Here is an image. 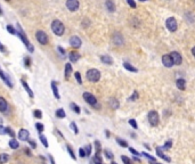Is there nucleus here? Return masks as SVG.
Here are the masks:
<instances>
[{
	"instance_id": "nucleus-12",
	"label": "nucleus",
	"mask_w": 195,
	"mask_h": 164,
	"mask_svg": "<svg viewBox=\"0 0 195 164\" xmlns=\"http://www.w3.org/2000/svg\"><path fill=\"white\" fill-rule=\"evenodd\" d=\"M113 42L116 45V46H122V43H123V38H122V35L120 34V33H114L113 34Z\"/></svg>"
},
{
	"instance_id": "nucleus-18",
	"label": "nucleus",
	"mask_w": 195,
	"mask_h": 164,
	"mask_svg": "<svg viewBox=\"0 0 195 164\" xmlns=\"http://www.w3.org/2000/svg\"><path fill=\"white\" fill-rule=\"evenodd\" d=\"M176 85H177L178 89L185 90V88H186V81H185L184 79H178V80L176 81Z\"/></svg>"
},
{
	"instance_id": "nucleus-59",
	"label": "nucleus",
	"mask_w": 195,
	"mask_h": 164,
	"mask_svg": "<svg viewBox=\"0 0 195 164\" xmlns=\"http://www.w3.org/2000/svg\"><path fill=\"white\" fill-rule=\"evenodd\" d=\"M152 164H161V163H156V162H153Z\"/></svg>"
},
{
	"instance_id": "nucleus-42",
	"label": "nucleus",
	"mask_w": 195,
	"mask_h": 164,
	"mask_svg": "<svg viewBox=\"0 0 195 164\" xmlns=\"http://www.w3.org/2000/svg\"><path fill=\"white\" fill-rule=\"evenodd\" d=\"M71 128L73 129L74 133H79V130H78V128H77V124H75L74 122H72V123H71Z\"/></svg>"
},
{
	"instance_id": "nucleus-51",
	"label": "nucleus",
	"mask_w": 195,
	"mask_h": 164,
	"mask_svg": "<svg viewBox=\"0 0 195 164\" xmlns=\"http://www.w3.org/2000/svg\"><path fill=\"white\" fill-rule=\"evenodd\" d=\"M29 144H30V146H31L32 148H35V147H37V144H35L33 140H29Z\"/></svg>"
},
{
	"instance_id": "nucleus-6",
	"label": "nucleus",
	"mask_w": 195,
	"mask_h": 164,
	"mask_svg": "<svg viewBox=\"0 0 195 164\" xmlns=\"http://www.w3.org/2000/svg\"><path fill=\"white\" fill-rule=\"evenodd\" d=\"M148 122H150V124L153 125V127H155V125L159 124V114H158V112L151 111V112L148 113Z\"/></svg>"
},
{
	"instance_id": "nucleus-1",
	"label": "nucleus",
	"mask_w": 195,
	"mask_h": 164,
	"mask_svg": "<svg viewBox=\"0 0 195 164\" xmlns=\"http://www.w3.org/2000/svg\"><path fill=\"white\" fill-rule=\"evenodd\" d=\"M17 35L21 38V40L23 41V43L27 47V49H29V51L30 53H33V50H34V48H33V46H32V43L29 41V39L26 38V34L24 33V31L22 30V27H21V25L19 24H17Z\"/></svg>"
},
{
	"instance_id": "nucleus-46",
	"label": "nucleus",
	"mask_w": 195,
	"mask_h": 164,
	"mask_svg": "<svg viewBox=\"0 0 195 164\" xmlns=\"http://www.w3.org/2000/svg\"><path fill=\"white\" fill-rule=\"evenodd\" d=\"M127 2H128V5H129L131 8H136V2H135L134 0H127Z\"/></svg>"
},
{
	"instance_id": "nucleus-44",
	"label": "nucleus",
	"mask_w": 195,
	"mask_h": 164,
	"mask_svg": "<svg viewBox=\"0 0 195 164\" xmlns=\"http://www.w3.org/2000/svg\"><path fill=\"white\" fill-rule=\"evenodd\" d=\"M67 151H69V153H70L71 157H72L73 160H75V155H74V153H73V151H72V148H71L70 146H67Z\"/></svg>"
},
{
	"instance_id": "nucleus-4",
	"label": "nucleus",
	"mask_w": 195,
	"mask_h": 164,
	"mask_svg": "<svg viewBox=\"0 0 195 164\" xmlns=\"http://www.w3.org/2000/svg\"><path fill=\"white\" fill-rule=\"evenodd\" d=\"M166 26H167V29H168L170 32H175V31H177L178 24H177L176 18H174V17H169V18L166 21Z\"/></svg>"
},
{
	"instance_id": "nucleus-26",
	"label": "nucleus",
	"mask_w": 195,
	"mask_h": 164,
	"mask_svg": "<svg viewBox=\"0 0 195 164\" xmlns=\"http://www.w3.org/2000/svg\"><path fill=\"white\" fill-rule=\"evenodd\" d=\"M0 77H1V79H2L3 81H6V83H7V84H8V85H9L10 88L13 87V84H11V82L9 81V79H8V78H7V77H6L5 74H3V72L1 71V69H0Z\"/></svg>"
},
{
	"instance_id": "nucleus-11",
	"label": "nucleus",
	"mask_w": 195,
	"mask_h": 164,
	"mask_svg": "<svg viewBox=\"0 0 195 164\" xmlns=\"http://www.w3.org/2000/svg\"><path fill=\"white\" fill-rule=\"evenodd\" d=\"M70 43H71V46L72 47H74V48H79V47H81V39L79 38V37H77V35H73V37H71V39H70Z\"/></svg>"
},
{
	"instance_id": "nucleus-53",
	"label": "nucleus",
	"mask_w": 195,
	"mask_h": 164,
	"mask_svg": "<svg viewBox=\"0 0 195 164\" xmlns=\"http://www.w3.org/2000/svg\"><path fill=\"white\" fill-rule=\"evenodd\" d=\"M0 51H1V53H5V51H6V48L2 46V43H1V42H0Z\"/></svg>"
},
{
	"instance_id": "nucleus-40",
	"label": "nucleus",
	"mask_w": 195,
	"mask_h": 164,
	"mask_svg": "<svg viewBox=\"0 0 195 164\" xmlns=\"http://www.w3.org/2000/svg\"><path fill=\"white\" fill-rule=\"evenodd\" d=\"M85 152H86V155H87V156H89V155H90V153H91V146H90V145H87V146H86Z\"/></svg>"
},
{
	"instance_id": "nucleus-17",
	"label": "nucleus",
	"mask_w": 195,
	"mask_h": 164,
	"mask_svg": "<svg viewBox=\"0 0 195 164\" xmlns=\"http://www.w3.org/2000/svg\"><path fill=\"white\" fill-rule=\"evenodd\" d=\"M7 107H8V105H7L6 99H5L3 97H0V112L5 113L6 109H7Z\"/></svg>"
},
{
	"instance_id": "nucleus-48",
	"label": "nucleus",
	"mask_w": 195,
	"mask_h": 164,
	"mask_svg": "<svg viewBox=\"0 0 195 164\" xmlns=\"http://www.w3.org/2000/svg\"><path fill=\"white\" fill-rule=\"evenodd\" d=\"M129 151H130V153H131V154H134L135 156H138V155H140V154H139L137 151H135L134 148H129Z\"/></svg>"
},
{
	"instance_id": "nucleus-13",
	"label": "nucleus",
	"mask_w": 195,
	"mask_h": 164,
	"mask_svg": "<svg viewBox=\"0 0 195 164\" xmlns=\"http://www.w3.org/2000/svg\"><path fill=\"white\" fill-rule=\"evenodd\" d=\"M29 131L27 130H25V129H21L19 130V132H18V138L21 139V140H26L27 138H29Z\"/></svg>"
},
{
	"instance_id": "nucleus-28",
	"label": "nucleus",
	"mask_w": 195,
	"mask_h": 164,
	"mask_svg": "<svg viewBox=\"0 0 195 164\" xmlns=\"http://www.w3.org/2000/svg\"><path fill=\"white\" fill-rule=\"evenodd\" d=\"M137 99H138V92L135 90L134 93H132V96H130L128 100H129V101H135V100H137Z\"/></svg>"
},
{
	"instance_id": "nucleus-60",
	"label": "nucleus",
	"mask_w": 195,
	"mask_h": 164,
	"mask_svg": "<svg viewBox=\"0 0 195 164\" xmlns=\"http://www.w3.org/2000/svg\"><path fill=\"white\" fill-rule=\"evenodd\" d=\"M111 164H118V163H115V162H112Z\"/></svg>"
},
{
	"instance_id": "nucleus-22",
	"label": "nucleus",
	"mask_w": 195,
	"mask_h": 164,
	"mask_svg": "<svg viewBox=\"0 0 195 164\" xmlns=\"http://www.w3.org/2000/svg\"><path fill=\"white\" fill-rule=\"evenodd\" d=\"M51 89H53V92H54V96L57 98V99H59V93H58V89H57V85H56V82L53 81L51 82Z\"/></svg>"
},
{
	"instance_id": "nucleus-52",
	"label": "nucleus",
	"mask_w": 195,
	"mask_h": 164,
	"mask_svg": "<svg viewBox=\"0 0 195 164\" xmlns=\"http://www.w3.org/2000/svg\"><path fill=\"white\" fill-rule=\"evenodd\" d=\"M57 49H58V51H59V53H61V54H62V55H63V56H64V55H65V50H64V49H63V48H62V47H58V48H57Z\"/></svg>"
},
{
	"instance_id": "nucleus-8",
	"label": "nucleus",
	"mask_w": 195,
	"mask_h": 164,
	"mask_svg": "<svg viewBox=\"0 0 195 164\" xmlns=\"http://www.w3.org/2000/svg\"><path fill=\"white\" fill-rule=\"evenodd\" d=\"M79 5H80V3H79V0H67V1H66V7H67V9L71 10V11L78 10Z\"/></svg>"
},
{
	"instance_id": "nucleus-58",
	"label": "nucleus",
	"mask_w": 195,
	"mask_h": 164,
	"mask_svg": "<svg viewBox=\"0 0 195 164\" xmlns=\"http://www.w3.org/2000/svg\"><path fill=\"white\" fill-rule=\"evenodd\" d=\"M139 1H142V2H145V1H147V0H139Z\"/></svg>"
},
{
	"instance_id": "nucleus-20",
	"label": "nucleus",
	"mask_w": 195,
	"mask_h": 164,
	"mask_svg": "<svg viewBox=\"0 0 195 164\" xmlns=\"http://www.w3.org/2000/svg\"><path fill=\"white\" fill-rule=\"evenodd\" d=\"M108 104H110V107L113 108V109H118L119 108V101L115 98H111L110 101H108Z\"/></svg>"
},
{
	"instance_id": "nucleus-24",
	"label": "nucleus",
	"mask_w": 195,
	"mask_h": 164,
	"mask_svg": "<svg viewBox=\"0 0 195 164\" xmlns=\"http://www.w3.org/2000/svg\"><path fill=\"white\" fill-rule=\"evenodd\" d=\"M123 66H124V69H127V70H128V71H130V72H137V71H138L136 67H134L132 65H130V64H129V63H127V62H126V63H123Z\"/></svg>"
},
{
	"instance_id": "nucleus-27",
	"label": "nucleus",
	"mask_w": 195,
	"mask_h": 164,
	"mask_svg": "<svg viewBox=\"0 0 195 164\" xmlns=\"http://www.w3.org/2000/svg\"><path fill=\"white\" fill-rule=\"evenodd\" d=\"M9 146H10V148L16 149V148H18V147H19V144H18L15 139H11V140L9 141Z\"/></svg>"
},
{
	"instance_id": "nucleus-54",
	"label": "nucleus",
	"mask_w": 195,
	"mask_h": 164,
	"mask_svg": "<svg viewBox=\"0 0 195 164\" xmlns=\"http://www.w3.org/2000/svg\"><path fill=\"white\" fill-rule=\"evenodd\" d=\"M95 145H96V148L99 151V149H100V144H99V141H95Z\"/></svg>"
},
{
	"instance_id": "nucleus-41",
	"label": "nucleus",
	"mask_w": 195,
	"mask_h": 164,
	"mask_svg": "<svg viewBox=\"0 0 195 164\" xmlns=\"http://www.w3.org/2000/svg\"><path fill=\"white\" fill-rule=\"evenodd\" d=\"M74 75H75V79H77L78 83H80V84H81V83H82V79H81L80 73H79V72H75V74H74Z\"/></svg>"
},
{
	"instance_id": "nucleus-16",
	"label": "nucleus",
	"mask_w": 195,
	"mask_h": 164,
	"mask_svg": "<svg viewBox=\"0 0 195 164\" xmlns=\"http://www.w3.org/2000/svg\"><path fill=\"white\" fill-rule=\"evenodd\" d=\"M69 58H70V61L71 62H78L79 61V58H80V55L77 53V51H71L70 53V55H69Z\"/></svg>"
},
{
	"instance_id": "nucleus-47",
	"label": "nucleus",
	"mask_w": 195,
	"mask_h": 164,
	"mask_svg": "<svg viewBox=\"0 0 195 164\" xmlns=\"http://www.w3.org/2000/svg\"><path fill=\"white\" fill-rule=\"evenodd\" d=\"M171 146H172V141H171V140H169V141H167V143L164 144V148H166V149L171 148Z\"/></svg>"
},
{
	"instance_id": "nucleus-35",
	"label": "nucleus",
	"mask_w": 195,
	"mask_h": 164,
	"mask_svg": "<svg viewBox=\"0 0 195 164\" xmlns=\"http://www.w3.org/2000/svg\"><path fill=\"white\" fill-rule=\"evenodd\" d=\"M24 64H25V67H30V65H31V58L29 56L24 58Z\"/></svg>"
},
{
	"instance_id": "nucleus-2",
	"label": "nucleus",
	"mask_w": 195,
	"mask_h": 164,
	"mask_svg": "<svg viewBox=\"0 0 195 164\" xmlns=\"http://www.w3.org/2000/svg\"><path fill=\"white\" fill-rule=\"evenodd\" d=\"M51 30L53 32L56 34V35H63L64 32H65V27H64V24L58 21V19H55L53 23H51Z\"/></svg>"
},
{
	"instance_id": "nucleus-38",
	"label": "nucleus",
	"mask_w": 195,
	"mask_h": 164,
	"mask_svg": "<svg viewBox=\"0 0 195 164\" xmlns=\"http://www.w3.org/2000/svg\"><path fill=\"white\" fill-rule=\"evenodd\" d=\"M34 116H35L37 119H41V117H42V113H41L39 109H35V111H34Z\"/></svg>"
},
{
	"instance_id": "nucleus-21",
	"label": "nucleus",
	"mask_w": 195,
	"mask_h": 164,
	"mask_svg": "<svg viewBox=\"0 0 195 164\" xmlns=\"http://www.w3.org/2000/svg\"><path fill=\"white\" fill-rule=\"evenodd\" d=\"M156 154H158V155H159L161 159H163L164 161H167V162H170V161H171V160H170V157L166 156V155L162 153V151H161V148H160V147H158V148H156Z\"/></svg>"
},
{
	"instance_id": "nucleus-57",
	"label": "nucleus",
	"mask_w": 195,
	"mask_h": 164,
	"mask_svg": "<svg viewBox=\"0 0 195 164\" xmlns=\"http://www.w3.org/2000/svg\"><path fill=\"white\" fill-rule=\"evenodd\" d=\"M0 15H2V10H1V8H0Z\"/></svg>"
},
{
	"instance_id": "nucleus-25",
	"label": "nucleus",
	"mask_w": 195,
	"mask_h": 164,
	"mask_svg": "<svg viewBox=\"0 0 195 164\" xmlns=\"http://www.w3.org/2000/svg\"><path fill=\"white\" fill-rule=\"evenodd\" d=\"M56 116L59 117V119H64V117L66 116V114H65V112H64L63 108H59V109L56 111Z\"/></svg>"
},
{
	"instance_id": "nucleus-39",
	"label": "nucleus",
	"mask_w": 195,
	"mask_h": 164,
	"mask_svg": "<svg viewBox=\"0 0 195 164\" xmlns=\"http://www.w3.org/2000/svg\"><path fill=\"white\" fill-rule=\"evenodd\" d=\"M6 133H8L10 137H15V132L10 128H6Z\"/></svg>"
},
{
	"instance_id": "nucleus-14",
	"label": "nucleus",
	"mask_w": 195,
	"mask_h": 164,
	"mask_svg": "<svg viewBox=\"0 0 195 164\" xmlns=\"http://www.w3.org/2000/svg\"><path fill=\"white\" fill-rule=\"evenodd\" d=\"M100 61H102L104 64H107V65H112V64H113V59H112V57L108 56V55H103V56H100Z\"/></svg>"
},
{
	"instance_id": "nucleus-37",
	"label": "nucleus",
	"mask_w": 195,
	"mask_h": 164,
	"mask_svg": "<svg viewBox=\"0 0 195 164\" xmlns=\"http://www.w3.org/2000/svg\"><path fill=\"white\" fill-rule=\"evenodd\" d=\"M129 124H130L134 129H137V122H136L134 119H130V120H129Z\"/></svg>"
},
{
	"instance_id": "nucleus-30",
	"label": "nucleus",
	"mask_w": 195,
	"mask_h": 164,
	"mask_svg": "<svg viewBox=\"0 0 195 164\" xmlns=\"http://www.w3.org/2000/svg\"><path fill=\"white\" fill-rule=\"evenodd\" d=\"M8 161V155L7 154H1L0 155V164H5Z\"/></svg>"
},
{
	"instance_id": "nucleus-33",
	"label": "nucleus",
	"mask_w": 195,
	"mask_h": 164,
	"mask_svg": "<svg viewBox=\"0 0 195 164\" xmlns=\"http://www.w3.org/2000/svg\"><path fill=\"white\" fill-rule=\"evenodd\" d=\"M35 128H37V130H38L39 132H42L43 129H45V127H43L42 123H35Z\"/></svg>"
},
{
	"instance_id": "nucleus-31",
	"label": "nucleus",
	"mask_w": 195,
	"mask_h": 164,
	"mask_svg": "<svg viewBox=\"0 0 195 164\" xmlns=\"http://www.w3.org/2000/svg\"><path fill=\"white\" fill-rule=\"evenodd\" d=\"M71 107H72V109H73V111H74L77 114H79V113L81 112V111H80V107H79L78 105H75L74 103H72V104H71Z\"/></svg>"
},
{
	"instance_id": "nucleus-19",
	"label": "nucleus",
	"mask_w": 195,
	"mask_h": 164,
	"mask_svg": "<svg viewBox=\"0 0 195 164\" xmlns=\"http://www.w3.org/2000/svg\"><path fill=\"white\" fill-rule=\"evenodd\" d=\"M71 74H72V65L70 63H67L65 65V79H69Z\"/></svg>"
},
{
	"instance_id": "nucleus-34",
	"label": "nucleus",
	"mask_w": 195,
	"mask_h": 164,
	"mask_svg": "<svg viewBox=\"0 0 195 164\" xmlns=\"http://www.w3.org/2000/svg\"><path fill=\"white\" fill-rule=\"evenodd\" d=\"M39 137H40V140H41V143L45 145V147H48V141H47V139L45 138V136H43V135H40Z\"/></svg>"
},
{
	"instance_id": "nucleus-15",
	"label": "nucleus",
	"mask_w": 195,
	"mask_h": 164,
	"mask_svg": "<svg viewBox=\"0 0 195 164\" xmlns=\"http://www.w3.org/2000/svg\"><path fill=\"white\" fill-rule=\"evenodd\" d=\"M105 6H106L107 10L111 11V13L115 10V5H114L113 0H106V1H105Z\"/></svg>"
},
{
	"instance_id": "nucleus-7",
	"label": "nucleus",
	"mask_w": 195,
	"mask_h": 164,
	"mask_svg": "<svg viewBox=\"0 0 195 164\" xmlns=\"http://www.w3.org/2000/svg\"><path fill=\"white\" fill-rule=\"evenodd\" d=\"M35 38H37V40L41 43V45H47L48 43V35L43 32V31H38L37 33H35Z\"/></svg>"
},
{
	"instance_id": "nucleus-9",
	"label": "nucleus",
	"mask_w": 195,
	"mask_h": 164,
	"mask_svg": "<svg viewBox=\"0 0 195 164\" xmlns=\"http://www.w3.org/2000/svg\"><path fill=\"white\" fill-rule=\"evenodd\" d=\"M170 56H171V58H172L174 65H180V64H182L183 58H182V56H180V54H179V53H177V51H172V53L170 54Z\"/></svg>"
},
{
	"instance_id": "nucleus-50",
	"label": "nucleus",
	"mask_w": 195,
	"mask_h": 164,
	"mask_svg": "<svg viewBox=\"0 0 195 164\" xmlns=\"http://www.w3.org/2000/svg\"><path fill=\"white\" fill-rule=\"evenodd\" d=\"M6 133V128L3 125H0V135H5Z\"/></svg>"
},
{
	"instance_id": "nucleus-56",
	"label": "nucleus",
	"mask_w": 195,
	"mask_h": 164,
	"mask_svg": "<svg viewBox=\"0 0 195 164\" xmlns=\"http://www.w3.org/2000/svg\"><path fill=\"white\" fill-rule=\"evenodd\" d=\"M192 54H193V56L195 58V47H193V49H192Z\"/></svg>"
},
{
	"instance_id": "nucleus-43",
	"label": "nucleus",
	"mask_w": 195,
	"mask_h": 164,
	"mask_svg": "<svg viewBox=\"0 0 195 164\" xmlns=\"http://www.w3.org/2000/svg\"><path fill=\"white\" fill-rule=\"evenodd\" d=\"M104 154L106 155V157H107V159H113V154H112L110 151H107V149H106V151H104Z\"/></svg>"
},
{
	"instance_id": "nucleus-45",
	"label": "nucleus",
	"mask_w": 195,
	"mask_h": 164,
	"mask_svg": "<svg viewBox=\"0 0 195 164\" xmlns=\"http://www.w3.org/2000/svg\"><path fill=\"white\" fill-rule=\"evenodd\" d=\"M142 155H144L145 157H147L150 161H152V162H155V159H154V157H152V156H150L147 153H142Z\"/></svg>"
},
{
	"instance_id": "nucleus-5",
	"label": "nucleus",
	"mask_w": 195,
	"mask_h": 164,
	"mask_svg": "<svg viewBox=\"0 0 195 164\" xmlns=\"http://www.w3.org/2000/svg\"><path fill=\"white\" fill-rule=\"evenodd\" d=\"M83 99L88 103V104H90L91 106H96V107H99L97 105V99H96V97L94 96V95H91L90 92H85L83 93Z\"/></svg>"
},
{
	"instance_id": "nucleus-61",
	"label": "nucleus",
	"mask_w": 195,
	"mask_h": 164,
	"mask_svg": "<svg viewBox=\"0 0 195 164\" xmlns=\"http://www.w3.org/2000/svg\"><path fill=\"white\" fill-rule=\"evenodd\" d=\"M7 1H8V0H7Z\"/></svg>"
},
{
	"instance_id": "nucleus-10",
	"label": "nucleus",
	"mask_w": 195,
	"mask_h": 164,
	"mask_svg": "<svg viewBox=\"0 0 195 164\" xmlns=\"http://www.w3.org/2000/svg\"><path fill=\"white\" fill-rule=\"evenodd\" d=\"M162 63H163V65H164L166 67H172V66H174L172 58H171V56L168 55V54H166V55L162 56Z\"/></svg>"
},
{
	"instance_id": "nucleus-36",
	"label": "nucleus",
	"mask_w": 195,
	"mask_h": 164,
	"mask_svg": "<svg viewBox=\"0 0 195 164\" xmlns=\"http://www.w3.org/2000/svg\"><path fill=\"white\" fill-rule=\"evenodd\" d=\"M121 160L123 161V163L124 164H132L131 160H130V159H128L127 156H121Z\"/></svg>"
},
{
	"instance_id": "nucleus-29",
	"label": "nucleus",
	"mask_w": 195,
	"mask_h": 164,
	"mask_svg": "<svg viewBox=\"0 0 195 164\" xmlns=\"http://www.w3.org/2000/svg\"><path fill=\"white\" fill-rule=\"evenodd\" d=\"M116 143H118L121 147H124V148H126V147H128V143H127V141H124V140H122V139H120V138H118V139H116Z\"/></svg>"
},
{
	"instance_id": "nucleus-55",
	"label": "nucleus",
	"mask_w": 195,
	"mask_h": 164,
	"mask_svg": "<svg viewBox=\"0 0 195 164\" xmlns=\"http://www.w3.org/2000/svg\"><path fill=\"white\" fill-rule=\"evenodd\" d=\"M49 159H50V162H51V164H55V161H54V159H53L51 156H49Z\"/></svg>"
},
{
	"instance_id": "nucleus-23",
	"label": "nucleus",
	"mask_w": 195,
	"mask_h": 164,
	"mask_svg": "<svg viewBox=\"0 0 195 164\" xmlns=\"http://www.w3.org/2000/svg\"><path fill=\"white\" fill-rule=\"evenodd\" d=\"M21 82H22V84H23V87L25 88V90L27 91V93H29V96H30V97L32 98V97H33V92H32V90L30 89V87L27 85V83H26V81H25V80H21Z\"/></svg>"
},
{
	"instance_id": "nucleus-3",
	"label": "nucleus",
	"mask_w": 195,
	"mask_h": 164,
	"mask_svg": "<svg viewBox=\"0 0 195 164\" xmlns=\"http://www.w3.org/2000/svg\"><path fill=\"white\" fill-rule=\"evenodd\" d=\"M87 79L90 82H97L100 79V72L96 69H91L87 72Z\"/></svg>"
},
{
	"instance_id": "nucleus-32",
	"label": "nucleus",
	"mask_w": 195,
	"mask_h": 164,
	"mask_svg": "<svg viewBox=\"0 0 195 164\" xmlns=\"http://www.w3.org/2000/svg\"><path fill=\"white\" fill-rule=\"evenodd\" d=\"M7 31H8L10 34H16V33H17V31H16L11 25H7Z\"/></svg>"
},
{
	"instance_id": "nucleus-49",
	"label": "nucleus",
	"mask_w": 195,
	"mask_h": 164,
	"mask_svg": "<svg viewBox=\"0 0 195 164\" xmlns=\"http://www.w3.org/2000/svg\"><path fill=\"white\" fill-rule=\"evenodd\" d=\"M79 154H80V156H81V157H85V156H87V155H86V152H85V149H82V148H80V149H79Z\"/></svg>"
}]
</instances>
